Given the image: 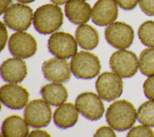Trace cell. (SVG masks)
I'll use <instances>...</instances> for the list:
<instances>
[{"label":"cell","mask_w":154,"mask_h":137,"mask_svg":"<svg viewBox=\"0 0 154 137\" xmlns=\"http://www.w3.org/2000/svg\"><path fill=\"white\" fill-rule=\"evenodd\" d=\"M0 99L6 107L19 110L27 105L29 93L26 89L20 85L9 83L1 87Z\"/></svg>","instance_id":"obj_12"},{"label":"cell","mask_w":154,"mask_h":137,"mask_svg":"<svg viewBox=\"0 0 154 137\" xmlns=\"http://www.w3.org/2000/svg\"><path fill=\"white\" fill-rule=\"evenodd\" d=\"M8 40V31L5 24L1 23V50H3Z\"/></svg>","instance_id":"obj_29"},{"label":"cell","mask_w":154,"mask_h":137,"mask_svg":"<svg viewBox=\"0 0 154 137\" xmlns=\"http://www.w3.org/2000/svg\"><path fill=\"white\" fill-rule=\"evenodd\" d=\"M26 120L17 115L8 116L2 123V136L25 137L29 134Z\"/></svg>","instance_id":"obj_18"},{"label":"cell","mask_w":154,"mask_h":137,"mask_svg":"<svg viewBox=\"0 0 154 137\" xmlns=\"http://www.w3.org/2000/svg\"><path fill=\"white\" fill-rule=\"evenodd\" d=\"M41 95L44 100H46L49 105H62L66 101L69 94L66 88L61 83H49L42 86L40 90Z\"/></svg>","instance_id":"obj_19"},{"label":"cell","mask_w":154,"mask_h":137,"mask_svg":"<svg viewBox=\"0 0 154 137\" xmlns=\"http://www.w3.org/2000/svg\"><path fill=\"white\" fill-rule=\"evenodd\" d=\"M28 68L26 62L20 58L8 59L1 65V76L8 83H21L26 79Z\"/></svg>","instance_id":"obj_15"},{"label":"cell","mask_w":154,"mask_h":137,"mask_svg":"<svg viewBox=\"0 0 154 137\" xmlns=\"http://www.w3.org/2000/svg\"><path fill=\"white\" fill-rule=\"evenodd\" d=\"M77 41L71 34L55 32L48 40V49L56 57L69 59L77 53Z\"/></svg>","instance_id":"obj_10"},{"label":"cell","mask_w":154,"mask_h":137,"mask_svg":"<svg viewBox=\"0 0 154 137\" xmlns=\"http://www.w3.org/2000/svg\"><path fill=\"white\" fill-rule=\"evenodd\" d=\"M75 105L79 113L91 121L101 119L105 113L102 98L92 92H85L79 94L75 100Z\"/></svg>","instance_id":"obj_9"},{"label":"cell","mask_w":154,"mask_h":137,"mask_svg":"<svg viewBox=\"0 0 154 137\" xmlns=\"http://www.w3.org/2000/svg\"><path fill=\"white\" fill-rule=\"evenodd\" d=\"M114 129L112 127L109 126H102L99 128L98 129L96 130V132H95L94 136H112L115 137L116 136V132H114Z\"/></svg>","instance_id":"obj_27"},{"label":"cell","mask_w":154,"mask_h":137,"mask_svg":"<svg viewBox=\"0 0 154 137\" xmlns=\"http://www.w3.org/2000/svg\"><path fill=\"white\" fill-rule=\"evenodd\" d=\"M75 39L79 46L86 50L94 49L100 42L98 32L88 24L79 25L75 30Z\"/></svg>","instance_id":"obj_20"},{"label":"cell","mask_w":154,"mask_h":137,"mask_svg":"<svg viewBox=\"0 0 154 137\" xmlns=\"http://www.w3.org/2000/svg\"><path fill=\"white\" fill-rule=\"evenodd\" d=\"M71 70L78 79H91L98 76L101 63L96 55L86 51L76 53L70 62Z\"/></svg>","instance_id":"obj_3"},{"label":"cell","mask_w":154,"mask_h":137,"mask_svg":"<svg viewBox=\"0 0 154 137\" xmlns=\"http://www.w3.org/2000/svg\"><path fill=\"white\" fill-rule=\"evenodd\" d=\"M106 122L111 127L119 132L132 128L137 119V112L134 105L125 99L112 102L106 110Z\"/></svg>","instance_id":"obj_1"},{"label":"cell","mask_w":154,"mask_h":137,"mask_svg":"<svg viewBox=\"0 0 154 137\" xmlns=\"http://www.w3.org/2000/svg\"><path fill=\"white\" fill-rule=\"evenodd\" d=\"M118 5L124 10H132L139 3V0H115Z\"/></svg>","instance_id":"obj_28"},{"label":"cell","mask_w":154,"mask_h":137,"mask_svg":"<svg viewBox=\"0 0 154 137\" xmlns=\"http://www.w3.org/2000/svg\"><path fill=\"white\" fill-rule=\"evenodd\" d=\"M119 14L118 4L115 0H98L92 9V20L100 26L114 23Z\"/></svg>","instance_id":"obj_14"},{"label":"cell","mask_w":154,"mask_h":137,"mask_svg":"<svg viewBox=\"0 0 154 137\" xmlns=\"http://www.w3.org/2000/svg\"><path fill=\"white\" fill-rule=\"evenodd\" d=\"M33 11L29 5L14 3L4 13L3 20L8 27L15 31H26L33 22Z\"/></svg>","instance_id":"obj_4"},{"label":"cell","mask_w":154,"mask_h":137,"mask_svg":"<svg viewBox=\"0 0 154 137\" xmlns=\"http://www.w3.org/2000/svg\"><path fill=\"white\" fill-rule=\"evenodd\" d=\"M105 38L109 44L118 49L130 48L134 39V31L131 26L123 22H114L106 27Z\"/></svg>","instance_id":"obj_6"},{"label":"cell","mask_w":154,"mask_h":137,"mask_svg":"<svg viewBox=\"0 0 154 137\" xmlns=\"http://www.w3.org/2000/svg\"><path fill=\"white\" fill-rule=\"evenodd\" d=\"M137 120L148 126H154V100L146 101L137 110Z\"/></svg>","instance_id":"obj_22"},{"label":"cell","mask_w":154,"mask_h":137,"mask_svg":"<svg viewBox=\"0 0 154 137\" xmlns=\"http://www.w3.org/2000/svg\"><path fill=\"white\" fill-rule=\"evenodd\" d=\"M139 67L145 76L154 75V47L147 48L140 53Z\"/></svg>","instance_id":"obj_21"},{"label":"cell","mask_w":154,"mask_h":137,"mask_svg":"<svg viewBox=\"0 0 154 137\" xmlns=\"http://www.w3.org/2000/svg\"><path fill=\"white\" fill-rule=\"evenodd\" d=\"M69 0H51V2H53L56 5H63V4H66Z\"/></svg>","instance_id":"obj_32"},{"label":"cell","mask_w":154,"mask_h":137,"mask_svg":"<svg viewBox=\"0 0 154 137\" xmlns=\"http://www.w3.org/2000/svg\"><path fill=\"white\" fill-rule=\"evenodd\" d=\"M12 2V0H1V12H0V14H4L9 8Z\"/></svg>","instance_id":"obj_31"},{"label":"cell","mask_w":154,"mask_h":137,"mask_svg":"<svg viewBox=\"0 0 154 137\" xmlns=\"http://www.w3.org/2000/svg\"><path fill=\"white\" fill-rule=\"evenodd\" d=\"M29 136H51L50 134L45 130L42 129H34L29 134Z\"/></svg>","instance_id":"obj_30"},{"label":"cell","mask_w":154,"mask_h":137,"mask_svg":"<svg viewBox=\"0 0 154 137\" xmlns=\"http://www.w3.org/2000/svg\"><path fill=\"white\" fill-rule=\"evenodd\" d=\"M127 136L136 137V136H154V132L152 131L150 126L146 125H139L137 126L133 127L128 132Z\"/></svg>","instance_id":"obj_24"},{"label":"cell","mask_w":154,"mask_h":137,"mask_svg":"<svg viewBox=\"0 0 154 137\" xmlns=\"http://www.w3.org/2000/svg\"><path fill=\"white\" fill-rule=\"evenodd\" d=\"M96 89L103 99L110 102L122 95L123 82L121 76L115 72H105L96 79Z\"/></svg>","instance_id":"obj_8"},{"label":"cell","mask_w":154,"mask_h":137,"mask_svg":"<svg viewBox=\"0 0 154 137\" xmlns=\"http://www.w3.org/2000/svg\"><path fill=\"white\" fill-rule=\"evenodd\" d=\"M66 16L75 25H82L91 18V6L85 0H69L65 6Z\"/></svg>","instance_id":"obj_16"},{"label":"cell","mask_w":154,"mask_h":137,"mask_svg":"<svg viewBox=\"0 0 154 137\" xmlns=\"http://www.w3.org/2000/svg\"><path fill=\"white\" fill-rule=\"evenodd\" d=\"M63 23V12L56 4H46L38 7L34 13L35 30L43 35L53 33Z\"/></svg>","instance_id":"obj_2"},{"label":"cell","mask_w":154,"mask_h":137,"mask_svg":"<svg viewBox=\"0 0 154 137\" xmlns=\"http://www.w3.org/2000/svg\"><path fill=\"white\" fill-rule=\"evenodd\" d=\"M141 10L147 16H154V0H139Z\"/></svg>","instance_id":"obj_26"},{"label":"cell","mask_w":154,"mask_h":137,"mask_svg":"<svg viewBox=\"0 0 154 137\" xmlns=\"http://www.w3.org/2000/svg\"><path fill=\"white\" fill-rule=\"evenodd\" d=\"M109 65L115 73L123 78H130L138 71L139 60L134 53L120 49L109 59Z\"/></svg>","instance_id":"obj_7"},{"label":"cell","mask_w":154,"mask_h":137,"mask_svg":"<svg viewBox=\"0 0 154 137\" xmlns=\"http://www.w3.org/2000/svg\"><path fill=\"white\" fill-rule=\"evenodd\" d=\"M18 2H22V3H30V2H32L35 0H17Z\"/></svg>","instance_id":"obj_33"},{"label":"cell","mask_w":154,"mask_h":137,"mask_svg":"<svg viewBox=\"0 0 154 137\" xmlns=\"http://www.w3.org/2000/svg\"><path fill=\"white\" fill-rule=\"evenodd\" d=\"M38 45L31 34L18 31L12 34L9 40V49L11 54L20 59H28L36 53Z\"/></svg>","instance_id":"obj_11"},{"label":"cell","mask_w":154,"mask_h":137,"mask_svg":"<svg viewBox=\"0 0 154 137\" xmlns=\"http://www.w3.org/2000/svg\"><path fill=\"white\" fill-rule=\"evenodd\" d=\"M42 69L45 78L53 83H66L71 78V66L66 59H50L44 62Z\"/></svg>","instance_id":"obj_13"},{"label":"cell","mask_w":154,"mask_h":137,"mask_svg":"<svg viewBox=\"0 0 154 137\" xmlns=\"http://www.w3.org/2000/svg\"><path fill=\"white\" fill-rule=\"evenodd\" d=\"M79 110L72 102H64L55 111L53 120L55 125L62 129L72 127L79 119Z\"/></svg>","instance_id":"obj_17"},{"label":"cell","mask_w":154,"mask_h":137,"mask_svg":"<svg viewBox=\"0 0 154 137\" xmlns=\"http://www.w3.org/2000/svg\"><path fill=\"white\" fill-rule=\"evenodd\" d=\"M52 114L49 104L41 99L29 102L24 111L25 120L32 128L47 126L52 120Z\"/></svg>","instance_id":"obj_5"},{"label":"cell","mask_w":154,"mask_h":137,"mask_svg":"<svg viewBox=\"0 0 154 137\" xmlns=\"http://www.w3.org/2000/svg\"><path fill=\"white\" fill-rule=\"evenodd\" d=\"M138 36L143 44L154 47V21H146L143 23L139 28Z\"/></svg>","instance_id":"obj_23"},{"label":"cell","mask_w":154,"mask_h":137,"mask_svg":"<svg viewBox=\"0 0 154 137\" xmlns=\"http://www.w3.org/2000/svg\"><path fill=\"white\" fill-rule=\"evenodd\" d=\"M143 91L146 96L154 100V75L149 76L144 82Z\"/></svg>","instance_id":"obj_25"}]
</instances>
